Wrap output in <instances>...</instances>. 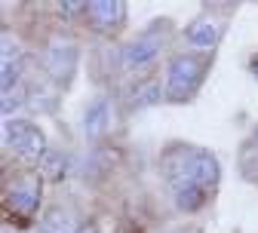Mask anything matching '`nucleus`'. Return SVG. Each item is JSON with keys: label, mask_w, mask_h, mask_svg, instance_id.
I'll return each mask as SVG.
<instances>
[{"label": "nucleus", "mask_w": 258, "mask_h": 233, "mask_svg": "<svg viewBox=\"0 0 258 233\" xmlns=\"http://www.w3.org/2000/svg\"><path fill=\"white\" fill-rule=\"evenodd\" d=\"M169 181L172 184H197V187H212L218 181V163L212 153L187 147L178 150V160H169Z\"/></svg>", "instance_id": "nucleus-1"}, {"label": "nucleus", "mask_w": 258, "mask_h": 233, "mask_svg": "<svg viewBox=\"0 0 258 233\" xmlns=\"http://www.w3.org/2000/svg\"><path fill=\"white\" fill-rule=\"evenodd\" d=\"M203 74H206L203 58H197V55H178V58H172L169 77H166V92H169V98H175V102L190 98L194 92H197Z\"/></svg>", "instance_id": "nucleus-2"}, {"label": "nucleus", "mask_w": 258, "mask_h": 233, "mask_svg": "<svg viewBox=\"0 0 258 233\" xmlns=\"http://www.w3.org/2000/svg\"><path fill=\"white\" fill-rule=\"evenodd\" d=\"M4 141H7V147H13L19 157H28V160H40L46 153L43 132L28 120H7L4 123Z\"/></svg>", "instance_id": "nucleus-3"}, {"label": "nucleus", "mask_w": 258, "mask_h": 233, "mask_svg": "<svg viewBox=\"0 0 258 233\" xmlns=\"http://www.w3.org/2000/svg\"><path fill=\"white\" fill-rule=\"evenodd\" d=\"M86 16H89L95 31L111 34V31H117L123 25L126 4H123V0H92V4H86Z\"/></svg>", "instance_id": "nucleus-4"}, {"label": "nucleus", "mask_w": 258, "mask_h": 233, "mask_svg": "<svg viewBox=\"0 0 258 233\" xmlns=\"http://www.w3.org/2000/svg\"><path fill=\"white\" fill-rule=\"evenodd\" d=\"M46 68L55 80H68L77 68V46L71 40H52L46 52Z\"/></svg>", "instance_id": "nucleus-5"}, {"label": "nucleus", "mask_w": 258, "mask_h": 233, "mask_svg": "<svg viewBox=\"0 0 258 233\" xmlns=\"http://www.w3.org/2000/svg\"><path fill=\"white\" fill-rule=\"evenodd\" d=\"M7 203L19 212V215H31L40 203V187H37V178H22L16 181L10 190H7Z\"/></svg>", "instance_id": "nucleus-6"}, {"label": "nucleus", "mask_w": 258, "mask_h": 233, "mask_svg": "<svg viewBox=\"0 0 258 233\" xmlns=\"http://www.w3.org/2000/svg\"><path fill=\"white\" fill-rule=\"evenodd\" d=\"M157 52H160V40L157 37H142V40L126 43L120 49V64L123 68H142V64H148Z\"/></svg>", "instance_id": "nucleus-7"}, {"label": "nucleus", "mask_w": 258, "mask_h": 233, "mask_svg": "<svg viewBox=\"0 0 258 233\" xmlns=\"http://www.w3.org/2000/svg\"><path fill=\"white\" fill-rule=\"evenodd\" d=\"M111 126V102L108 98H95L83 114V132L86 135H102Z\"/></svg>", "instance_id": "nucleus-8"}, {"label": "nucleus", "mask_w": 258, "mask_h": 233, "mask_svg": "<svg viewBox=\"0 0 258 233\" xmlns=\"http://www.w3.org/2000/svg\"><path fill=\"white\" fill-rule=\"evenodd\" d=\"M187 40L197 46V49H212L218 43V25L212 19H197V22H190L187 25Z\"/></svg>", "instance_id": "nucleus-9"}, {"label": "nucleus", "mask_w": 258, "mask_h": 233, "mask_svg": "<svg viewBox=\"0 0 258 233\" xmlns=\"http://www.w3.org/2000/svg\"><path fill=\"white\" fill-rule=\"evenodd\" d=\"M206 187H197V184H172V196H175V206L184 209V212H194L206 203Z\"/></svg>", "instance_id": "nucleus-10"}, {"label": "nucleus", "mask_w": 258, "mask_h": 233, "mask_svg": "<svg viewBox=\"0 0 258 233\" xmlns=\"http://www.w3.org/2000/svg\"><path fill=\"white\" fill-rule=\"evenodd\" d=\"M40 172H43V178H49V181H61L64 175H68V157L58 153V150H46V153L40 157Z\"/></svg>", "instance_id": "nucleus-11"}, {"label": "nucleus", "mask_w": 258, "mask_h": 233, "mask_svg": "<svg viewBox=\"0 0 258 233\" xmlns=\"http://www.w3.org/2000/svg\"><path fill=\"white\" fill-rule=\"evenodd\" d=\"M43 230L46 233H80V224L74 221V215L71 212H49L46 218H43Z\"/></svg>", "instance_id": "nucleus-12"}, {"label": "nucleus", "mask_w": 258, "mask_h": 233, "mask_svg": "<svg viewBox=\"0 0 258 233\" xmlns=\"http://www.w3.org/2000/svg\"><path fill=\"white\" fill-rule=\"evenodd\" d=\"M139 92H142V95H136L133 102H136V105H151V102H157V98H160V83H145Z\"/></svg>", "instance_id": "nucleus-13"}, {"label": "nucleus", "mask_w": 258, "mask_h": 233, "mask_svg": "<svg viewBox=\"0 0 258 233\" xmlns=\"http://www.w3.org/2000/svg\"><path fill=\"white\" fill-rule=\"evenodd\" d=\"M22 102H25V95H22V89H19V86H16L13 92H4V117H10Z\"/></svg>", "instance_id": "nucleus-14"}, {"label": "nucleus", "mask_w": 258, "mask_h": 233, "mask_svg": "<svg viewBox=\"0 0 258 233\" xmlns=\"http://www.w3.org/2000/svg\"><path fill=\"white\" fill-rule=\"evenodd\" d=\"M80 10H86V4H80V0H64V4H58V13L61 16H74Z\"/></svg>", "instance_id": "nucleus-15"}, {"label": "nucleus", "mask_w": 258, "mask_h": 233, "mask_svg": "<svg viewBox=\"0 0 258 233\" xmlns=\"http://www.w3.org/2000/svg\"><path fill=\"white\" fill-rule=\"evenodd\" d=\"M252 74L258 77V58H252Z\"/></svg>", "instance_id": "nucleus-16"}, {"label": "nucleus", "mask_w": 258, "mask_h": 233, "mask_svg": "<svg viewBox=\"0 0 258 233\" xmlns=\"http://www.w3.org/2000/svg\"><path fill=\"white\" fill-rule=\"evenodd\" d=\"M80 233H95V230L92 227H80Z\"/></svg>", "instance_id": "nucleus-17"}, {"label": "nucleus", "mask_w": 258, "mask_h": 233, "mask_svg": "<svg viewBox=\"0 0 258 233\" xmlns=\"http://www.w3.org/2000/svg\"><path fill=\"white\" fill-rule=\"evenodd\" d=\"M255 141H258V129H255Z\"/></svg>", "instance_id": "nucleus-18"}]
</instances>
